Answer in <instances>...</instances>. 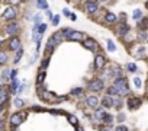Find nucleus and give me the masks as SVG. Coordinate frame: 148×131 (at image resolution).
<instances>
[{
  "instance_id": "nucleus-1",
  "label": "nucleus",
  "mask_w": 148,
  "mask_h": 131,
  "mask_svg": "<svg viewBox=\"0 0 148 131\" xmlns=\"http://www.w3.org/2000/svg\"><path fill=\"white\" fill-rule=\"evenodd\" d=\"M112 86H115L119 98H123V96H126V95L129 93L126 77H120V79H116V80H113V85H112Z\"/></svg>"
},
{
  "instance_id": "nucleus-2",
  "label": "nucleus",
  "mask_w": 148,
  "mask_h": 131,
  "mask_svg": "<svg viewBox=\"0 0 148 131\" xmlns=\"http://www.w3.org/2000/svg\"><path fill=\"white\" fill-rule=\"evenodd\" d=\"M39 95H41V98H42L44 101L51 102V103H55V102H64V101H65V96H57V95L52 93V92H48V90L39 92Z\"/></svg>"
},
{
  "instance_id": "nucleus-3",
  "label": "nucleus",
  "mask_w": 148,
  "mask_h": 131,
  "mask_svg": "<svg viewBox=\"0 0 148 131\" xmlns=\"http://www.w3.org/2000/svg\"><path fill=\"white\" fill-rule=\"evenodd\" d=\"M25 116H26V114H25V112H15V114H12L10 115V120H9L10 127L12 128H18L25 121Z\"/></svg>"
},
{
  "instance_id": "nucleus-4",
  "label": "nucleus",
  "mask_w": 148,
  "mask_h": 131,
  "mask_svg": "<svg viewBox=\"0 0 148 131\" xmlns=\"http://www.w3.org/2000/svg\"><path fill=\"white\" fill-rule=\"evenodd\" d=\"M89 90L90 92H102L105 89V80L103 79H93L89 82Z\"/></svg>"
},
{
  "instance_id": "nucleus-5",
  "label": "nucleus",
  "mask_w": 148,
  "mask_h": 131,
  "mask_svg": "<svg viewBox=\"0 0 148 131\" xmlns=\"http://www.w3.org/2000/svg\"><path fill=\"white\" fill-rule=\"evenodd\" d=\"M16 15H18V10H16V7H13V6H9L5 12H3V19L5 21H13V19H16Z\"/></svg>"
},
{
  "instance_id": "nucleus-6",
  "label": "nucleus",
  "mask_w": 148,
  "mask_h": 131,
  "mask_svg": "<svg viewBox=\"0 0 148 131\" xmlns=\"http://www.w3.org/2000/svg\"><path fill=\"white\" fill-rule=\"evenodd\" d=\"M99 98L96 95H89L86 98V107L90 108V109H97V105H99Z\"/></svg>"
},
{
  "instance_id": "nucleus-7",
  "label": "nucleus",
  "mask_w": 148,
  "mask_h": 131,
  "mask_svg": "<svg viewBox=\"0 0 148 131\" xmlns=\"http://www.w3.org/2000/svg\"><path fill=\"white\" fill-rule=\"evenodd\" d=\"M103 21L106 25H115V23H118V15H115L112 12H106Z\"/></svg>"
},
{
  "instance_id": "nucleus-8",
  "label": "nucleus",
  "mask_w": 148,
  "mask_h": 131,
  "mask_svg": "<svg viewBox=\"0 0 148 131\" xmlns=\"http://www.w3.org/2000/svg\"><path fill=\"white\" fill-rule=\"evenodd\" d=\"M83 47L86 48V50H90V51H96L97 50V44H96V41L94 39H92V38H86V39H83Z\"/></svg>"
},
{
  "instance_id": "nucleus-9",
  "label": "nucleus",
  "mask_w": 148,
  "mask_h": 131,
  "mask_svg": "<svg viewBox=\"0 0 148 131\" xmlns=\"http://www.w3.org/2000/svg\"><path fill=\"white\" fill-rule=\"evenodd\" d=\"M105 63H106V58H105L103 54H96V57H94V67L97 70H102L105 67Z\"/></svg>"
},
{
  "instance_id": "nucleus-10",
  "label": "nucleus",
  "mask_w": 148,
  "mask_h": 131,
  "mask_svg": "<svg viewBox=\"0 0 148 131\" xmlns=\"http://www.w3.org/2000/svg\"><path fill=\"white\" fill-rule=\"evenodd\" d=\"M97 9H99L97 2H87V3H86V6H84V10H86L87 15H93V13L97 12Z\"/></svg>"
},
{
  "instance_id": "nucleus-11",
  "label": "nucleus",
  "mask_w": 148,
  "mask_h": 131,
  "mask_svg": "<svg viewBox=\"0 0 148 131\" xmlns=\"http://www.w3.org/2000/svg\"><path fill=\"white\" fill-rule=\"evenodd\" d=\"M107 115V112H106V108H97V109H94V120H97V121H103L105 120V116Z\"/></svg>"
},
{
  "instance_id": "nucleus-12",
  "label": "nucleus",
  "mask_w": 148,
  "mask_h": 131,
  "mask_svg": "<svg viewBox=\"0 0 148 131\" xmlns=\"http://www.w3.org/2000/svg\"><path fill=\"white\" fill-rule=\"evenodd\" d=\"M110 77H112L113 80L123 77V71H122V69H120V67H118V66H113V67L110 69Z\"/></svg>"
},
{
  "instance_id": "nucleus-13",
  "label": "nucleus",
  "mask_w": 148,
  "mask_h": 131,
  "mask_svg": "<svg viewBox=\"0 0 148 131\" xmlns=\"http://www.w3.org/2000/svg\"><path fill=\"white\" fill-rule=\"evenodd\" d=\"M9 48L12 50V51H19L20 50V39L18 38V36H13L9 41Z\"/></svg>"
},
{
  "instance_id": "nucleus-14",
  "label": "nucleus",
  "mask_w": 148,
  "mask_h": 131,
  "mask_svg": "<svg viewBox=\"0 0 148 131\" xmlns=\"http://www.w3.org/2000/svg\"><path fill=\"white\" fill-rule=\"evenodd\" d=\"M6 32H7L9 35H12V36H15V35L19 32V25H18V23H15V22L9 23V25L6 26Z\"/></svg>"
},
{
  "instance_id": "nucleus-15",
  "label": "nucleus",
  "mask_w": 148,
  "mask_h": 131,
  "mask_svg": "<svg viewBox=\"0 0 148 131\" xmlns=\"http://www.w3.org/2000/svg\"><path fill=\"white\" fill-rule=\"evenodd\" d=\"M128 34H129V25H128L126 22H125V23L122 22V23L118 26V35H119V36H126Z\"/></svg>"
},
{
  "instance_id": "nucleus-16",
  "label": "nucleus",
  "mask_w": 148,
  "mask_h": 131,
  "mask_svg": "<svg viewBox=\"0 0 148 131\" xmlns=\"http://www.w3.org/2000/svg\"><path fill=\"white\" fill-rule=\"evenodd\" d=\"M126 105H128L129 109H137L139 105H141V99L139 98H129L126 101Z\"/></svg>"
},
{
  "instance_id": "nucleus-17",
  "label": "nucleus",
  "mask_w": 148,
  "mask_h": 131,
  "mask_svg": "<svg viewBox=\"0 0 148 131\" xmlns=\"http://www.w3.org/2000/svg\"><path fill=\"white\" fill-rule=\"evenodd\" d=\"M83 38H84L83 32H80V31H74V32L68 36V41H81V42H83Z\"/></svg>"
},
{
  "instance_id": "nucleus-18",
  "label": "nucleus",
  "mask_w": 148,
  "mask_h": 131,
  "mask_svg": "<svg viewBox=\"0 0 148 131\" xmlns=\"http://www.w3.org/2000/svg\"><path fill=\"white\" fill-rule=\"evenodd\" d=\"M102 105H103V108H112L113 107V98L105 95L102 99Z\"/></svg>"
},
{
  "instance_id": "nucleus-19",
  "label": "nucleus",
  "mask_w": 148,
  "mask_h": 131,
  "mask_svg": "<svg viewBox=\"0 0 148 131\" xmlns=\"http://www.w3.org/2000/svg\"><path fill=\"white\" fill-rule=\"evenodd\" d=\"M137 28L139 31H147L148 29V18H142L139 22H137Z\"/></svg>"
},
{
  "instance_id": "nucleus-20",
  "label": "nucleus",
  "mask_w": 148,
  "mask_h": 131,
  "mask_svg": "<svg viewBox=\"0 0 148 131\" xmlns=\"http://www.w3.org/2000/svg\"><path fill=\"white\" fill-rule=\"evenodd\" d=\"M9 98V90L7 87H0V103H5Z\"/></svg>"
},
{
  "instance_id": "nucleus-21",
  "label": "nucleus",
  "mask_w": 148,
  "mask_h": 131,
  "mask_svg": "<svg viewBox=\"0 0 148 131\" xmlns=\"http://www.w3.org/2000/svg\"><path fill=\"white\" fill-rule=\"evenodd\" d=\"M55 45H57L55 41H54L52 38H49V39H48V42H46V45H45V51H46V52H51V51L55 48Z\"/></svg>"
},
{
  "instance_id": "nucleus-22",
  "label": "nucleus",
  "mask_w": 148,
  "mask_h": 131,
  "mask_svg": "<svg viewBox=\"0 0 148 131\" xmlns=\"http://www.w3.org/2000/svg\"><path fill=\"white\" fill-rule=\"evenodd\" d=\"M122 105H123L122 98H119V96H113V108L120 109V108H122Z\"/></svg>"
},
{
  "instance_id": "nucleus-23",
  "label": "nucleus",
  "mask_w": 148,
  "mask_h": 131,
  "mask_svg": "<svg viewBox=\"0 0 148 131\" xmlns=\"http://www.w3.org/2000/svg\"><path fill=\"white\" fill-rule=\"evenodd\" d=\"M132 18L137 21V22H139V21L142 19V10H141V9H135L134 13H132Z\"/></svg>"
},
{
  "instance_id": "nucleus-24",
  "label": "nucleus",
  "mask_w": 148,
  "mask_h": 131,
  "mask_svg": "<svg viewBox=\"0 0 148 131\" xmlns=\"http://www.w3.org/2000/svg\"><path fill=\"white\" fill-rule=\"evenodd\" d=\"M67 120L70 121V124H71L73 127H77V125H79V120H77V116H76V115H73V114L67 115Z\"/></svg>"
},
{
  "instance_id": "nucleus-25",
  "label": "nucleus",
  "mask_w": 148,
  "mask_h": 131,
  "mask_svg": "<svg viewBox=\"0 0 148 131\" xmlns=\"http://www.w3.org/2000/svg\"><path fill=\"white\" fill-rule=\"evenodd\" d=\"M52 39H54V41H55V44L58 45L61 41H63V39H64V36H63V34H61V32H55L52 36H51Z\"/></svg>"
},
{
  "instance_id": "nucleus-26",
  "label": "nucleus",
  "mask_w": 148,
  "mask_h": 131,
  "mask_svg": "<svg viewBox=\"0 0 148 131\" xmlns=\"http://www.w3.org/2000/svg\"><path fill=\"white\" fill-rule=\"evenodd\" d=\"M19 82H18V79H16V80H13V82H12V85H10V92H12V93H18V89H19Z\"/></svg>"
},
{
  "instance_id": "nucleus-27",
  "label": "nucleus",
  "mask_w": 148,
  "mask_h": 131,
  "mask_svg": "<svg viewBox=\"0 0 148 131\" xmlns=\"http://www.w3.org/2000/svg\"><path fill=\"white\" fill-rule=\"evenodd\" d=\"M44 80H45V70H41V71L38 73V77H36V83H38V85H42Z\"/></svg>"
},
{
  "instance_id": "nucleus-28",
  "label": "nucleus",
  "mask_w": 148,
  "mask_h": 131,
  "mask_svg": "<svg viewBox=\"0 0 148 131\" xmlns=\"http://www.w3.org/2000/svg\"><path fill=\"white\" fill-rule=\"evenodd\" d=\"M107 50H109V52H115L116 51V45H115V42L112 41V39H107Z\"/></svg>"
},
{
  "instance_id": "nucleus-29",
  "label": "nucleus",
  "mask_w": 148,
  "mask_h": 131,
  "mask_svg": "<svg viewBox=\"0 0 148 131\" xmlns=\"http://www.w3.org/2000/svg\"><path fill=\"white\" fill-rule=\"evenodd\" d=\"M36 5H38L39 9L48 10V3H46V0H36Z\"/></svg>"
},
{
  "instance_id": "nucleus-30",
  "label": "nucleus",
  "mask_w": 148,
  "mask_h": 131,
  "mask_svg": "<svg viewBox=\"0 0 148 131\" xmlns=\"http://www.w3.org/2000/svg\"><path fill=\"white\" fill-rule=\"evenodd\" d=\"M73 32H74V29H71V28H65V29H63V31H61V34H63L64 39H68V36H70Z\"/></svg>"
},
{
  "instance_id": "nucleus-31",
  "label": "nucleus",
  "mask_w": 148,
  "mask_h": 131,
  "mask_svg": "<svg viewBox=\"0 0 148 131\" xmlns=\"http://www.w3.org/2000/svg\"><path fill=\"white\" fill-rule=\"evenodd\" d=\"M102 122H103L105 125H112V122H113V116H112V115H109V114H107V115L105 116V120H103Z\"/></svg>"
},
{
  "instance_id": "nucleus-32",
  "label": "nucleus",
  "mask_w": 148,
  "mask_h": 131,
  "mask_svg": "<svg viewBox=\"0 0 148 131\" xmlns=\"http://www.w3.org/2000/svg\"><path fill=\"white\" fill-rule=\"evenodd\" d=\"M71 95H73V96H81V95H83V89H81V87H74V89L71 90Z\"/></svg>"
},
{
  "instance_id": "nucleus-33",
  "label": "nucleus",
  "mask_w": 148,
  "mask_h": 131,
  "mask_svg": "<svg viewBox=\"0 0 148 131\" xmlns=\"http://www.w3.org/2000/svg\"><path fill=\"white\" fill-rule=\"evenodd\" d=\"M126 69H128V71H131V73H135V71L138 70V67H137L134 63H128V64H126Z\"/></svg>"
},
{
  "instance_id": "nucleus-34",
  "label": "nucleus",
  "mask_w": 148,
  "mask_h": 131,
  "mask_svg": "<svg viewBox=\"0 0 148 131\" xmlns=\"http://www.w3.org/2000/svg\"><path fill=\"white\" fill-rule=\"evenodd\" d=\"M13 103H15V107H16V108H22L23 105H25V101H23V99H20V98H16Z\"/></svg>"
},
{
  "instance_id": "nucleus-35",
  "label": "nucleus",
  "mask_w": 148,
  "mask_h": 131,
  "mask_svg": "<svg viewBox=\"0 0 148 131\" xmlns=\"http://www.w3.org/2000/svg\"><path fill=\"white\" fill-rule=\"evenodd\" d=\"M41 19H42V18H41L39 13L33 16V23H35V26H39V25H41Z\"/></svg>"
},
{
  "instance_id": "nucleus-36",
  "label": "nucleus",
  "mask_w": 148,
  "mask_h": 131,
  "mask_svg": "<svg viewBox=\"0 0 148 131\" xmlns=\"http://www.w3.org/2000/svg\"><path fill=\"white\" fill-rule=\"evenodd\" d=\"M6 61H7V54L6 52H0V66L5 64Z\"/></svg>"
},
{
  "instance_id": "nucleus-37",
  "label": "nucleus",
  "mask_w": 148,
  "mask_h": 131,
  "mask_svg": "<svg viewBox=\"0 0 148 131\" xmlns=\"http://www.w3.org/2000/svg\"><path fill=\"white\" fill-rule=\"evenodd\" d=\"M46 28H48V25H46V23H41V25L38 26L39 34H41V35H44V34H45V31H46Z\"/></svg>"
},
{
  "instance_id": "nucleus-38",
  "label": "nucleus",
  "mask_w": 148,
  "mask_h": 131,
  "mask_svg": "<svg viewBox=\"0 0 148 131\" xmlns=\"http://www.w3.org/2000/svg\"><path fill=\"white\" fill-rule=\"evenodd\" d=\"M137 36H138L139 41H144V39H147V32H145V31H139Z\"/></svg>"
},
{
  "instance_id": "nucleus-39",
  "label": "nucleus",
  "mask_w": 148,
  "mask_h": 131,
  "mask_svg": "<svg viewBox=\"0 0 148 131\" xmlns=\"http://www.w3.org/2000/svg\"><path fill=\"white\" fill-rule=\"evenodd\" d=\"M134 85H135V87H137V89H139L141 85H142L141 79H139V77H134Z\"/></svg>"
},
{
  "instance_id": "nucleus-40",
  "label": "nucleus",
  "mask_w": 148,
  "mask_h": 131,
  "mask_svg": "<svg viewBox=\"0 0 148 131\" xmlns=\"http://www.w3.org/2000/svg\"><path fill=\"white\" fill-rule=\"evenodd\" d=\"M22 56H23V50L20 48V50L18 51V54H16V57H15V63H18V61L20 60V57H22Z\"/></svg>"
},
{
  "instance_id": "nucleus-41",
  "label": "nucleus",
  "mask_w": 148,
  "mask_h": 131,
  "mask_svg": "<svg viewBox=\"0 0 148 131\" xmlns=\"http://www.w3.org/2000/svg\"><path fill=\"white\" fill-rule=\"evenodd\" d=\"M115 131H128V127L126 125H118V127H115Z\"/></svg>"
},
{
  "instance_id": "nucleus-42",
  "label": "nucleus",
  "mask_w": 148,
  "mask_h": 131,
  "mask_svg": "<svg viewBox=\"0 0 148 131\" xmlns=\"http://www.w3.org/2000/svg\"><path fill=\"white\" fill-rule=\"evenodd\" d=\"M16 74H18L16 70H12V71H10V80H12V82L16 80Z\"/></svg>"
},
{
  "instance_id": "nucleus-43",
  "label": "nucleus",
  "mask_w": 148,
  "mask_h": 131,
  "mask_svg": "<svg viewBox=\"0 0 148 131\" xmlns=\"http://www.w3.org/2000/svg\"><path fill=\"white\" fill-rule=\"evenodd\" d=\"M58 23H60V16H58V15H55V16L52 18V25H54V26H57Z\"/></svg>"
},
{
  "instance_id": "nucleus-44",
  "label": "nucleus",
  "mask_w": 148,
  "mask_h": 131,
  "mask_svg": "<svg viewBox=\"0 0 148 131\" xmlns=\"http://www.w3.org/2000/svg\"><path fill=\"white\" fill-rule=\"evenodd\" d=\"M48 63H49V58H45V60L42 61V69H41V70H45V69L48 67Z\"/></svg>"
},
{
  "instance_id": "nucleus-45",
  "label": "nucleus",
  "mask_w": 148,
  "mask_h": 131,
  "mask_svg": "<svg viewBox=\"0 0 148 131\" xmlns=\"http://www.w3.org/2000/svg\"><path fill=\"white\" fill-rule=\"evenodd\" d=\"M102 131H115V128H113L112 125H105V127L102 128Z\"/></svg>"
},
{
  "instance_id": "nucleus-46",
  "label": "nucleus",
  "mask_w": 148,
  "mask_h": 131,
  "mask_svg": "<svg viewBox=\"0 0 148 131\" xmlns=\"http://www.w3.org/2000/svg\"><path fill=\"white\" fill-rule=\"evenodd\" d=\"M9 74H10V71H9V70H5L3 74H2V79H3V80H6V79H9V77H7Z\"/></svg>"
},
{
  "instance_id": "nucleus-47",
  "label": "nucleus",
  "mask_w": 148,
  "mask_h": 131,
  "mask_svg": "<svg viewBox=\"0 0 148 131\" xmlns=\"http://www.w3.org/2000/svg\"><path fill=\"white\" fill-rule=\"evenodd\" d=\"M25 87H26V83H22V85L19 86V89H18V93H22V92L25 90Z\"/></svg>"
},
{
  "instance_id": "nucleus-48",
  "label": "nucleus",
  "mask_w": 148,
  "mask_h": 131,
  "mask_svg": "<svg viewBox=\"0 0 148 131\" xmlns=\"http://www.w3.org/2000/svg\"><path fill=\"white\" fill-rule=\"evenodd\" d=\"M118 121H119V122L125 121V114H119V115H118Z\"/></svg>"
},
{
  "instance_id": "nucleus-49",
  "label": "nucleus",
  "mask_w": 148,
  "mask_h": 131,
  "mask_svg": "<svg viewBox=\"0 0 148 131\" xmlns=\"http://www.w3.org/2000/svg\"><path fill=\"white\" fill-rule=\"evenodd\" d=\"M63 15L64 16H71V12L68 9H63Z\"/></svg>"
},
{
  "instance_id": "nucleus-50",
  "label": "nucleus",
  "mask_w": 148,
  "mask_h": 131,
  "mask_svg": "<svg viewBox=\"0 0 148 131\" xmlns=\"http://www.w3.org/2000/svg\"><path fill=\"white\" fill-rule=\"evenodd\" d=\"M9 2H10L12 5H19V3L22 2V0H9Z\"/></svg>"
},
{
  "instance_id": "nucleus-51",
  "label": "nucleus",
  "mask_w": 148,
  "mask_h": 131,
  "mask_svg": "<svg viewBox=\"0 0 148 131\" xmlns=\"http://www.w3.org/2000/svg\"><path fill=\"white\" fill-rule=\"evenodd\" d=\"M70 18H71V21H73V22H74V21H77V16H76V13H71V16H70Z\"/></svg>"
},
{
  "instance_id": "nucleus-52",
  "label": "nucleus",
  "mask_w": 148,
  "mask_h": 131,
  "mask_svg": "<svg viewBox=\"0 0 148 131\" xmlns=\"http://www.w3.org/2000/svg\"><path fill=\"white\" fill-rule=\"evenodd\" d=\"M46 16H48V18H51V19L54 18V15H52V13H51V12H49V10H46Z\"/></svg>"
},
{
  "instance_id": "nucleus-53",
  "label": "nucleus",
  "mask_w": 148,
  "mask_h": 131,
  "mask_svg": "<svg viewBox=\"0 0 148 131\" xmlns=\"http://www.w3.org/2000/svg\"><path fill=\"white\" fill-rule=\"evenodd\" d=\"M3 130V121H2V118H0V131Z\"/></svg>"
},
{
  "instance_id": "nucleus-54",
  "label": "nucleus",
  "mask_w": 148,
  "mask_h": 131,
  "mask_svg": "<svg viewBox=\"0 0 148 131\" xmlns=\"http://www.w3.org/2000/svg\"><path fill=\"white\" fill-rule=\"evenodd\" d=\"M76 130H77V131H83V127H81V125H77Z\"/></svg>"
},
{
  "instance_id": "nucleus-55",
  "label": "nucleus",
  "mask_w": 148,
  "mask_h": 131,
  "mask_svg": "<svg viewBox=\"0 0 148 131\" xmlns=\"http://www.w3.org/2000/svg\"><path fill=\"white\" fill-rule=\"evenodd\" d=\"M3 109H5V108H3V103H0V114L3 112Z\"/></svg>"
},
{
  "instance_id": "nucleus-56",
  "label": "nucleus",
  "mask_w": 148,
  "mask_h": 131,
  "mask_svg": "<svg viewBox=\"0 0 148 131\" xmlns=\"http://www.w3.org/2000/svg\"><path fill=\"white\" fill-rule=\"evenodd\" d=\"M2 44H3V42H2V41H0V47H2Z\"/></svg>"
},
{
  "instance_id": "nucleus-57",
  "label": "nucleus",
  "mask_w": 148,
  "mask_h": 131,
  "mask_svg": "<svg viewBox=\"0 0 148 131\" xmlns=\"http://www.w3.org/2000/svg\"><path fill=\"white\" fill-rule=\"evenodd\" d=\"M102 2H105V0H102Z\"/></svg>"
},
{
  "instance_id": "nucleus-58",
  "label": "nucleus",
  "mask_w": 148,
  "mask_h": 131,
  "mask_svg": "<svg viewBox=\"0 0 148 131\" xmlns=\"http://www.w3.org/2000/svg\"><path fill=\"white\" fill-rule=\"evenodd\" d=\"M147 93H148V92H147Z\"/></svg>"
},
{
  "instance_id": "nucleus-59",
  "label": "nucleus",
  "mask_w": 148,
  "mask_h": 131,
  "mask_svg": "<svg viewBox=\"0 0 148 131\" xmlns=\"http://www.w3.org/2000/svg\"><path fill=\"white\" fill-rule=\"evenodd\" d=\"M147 6H148V5H147Z\"/></svg>"
}]
</instances>
